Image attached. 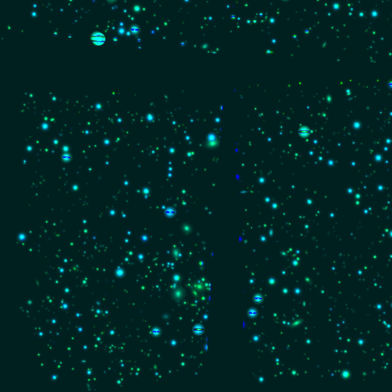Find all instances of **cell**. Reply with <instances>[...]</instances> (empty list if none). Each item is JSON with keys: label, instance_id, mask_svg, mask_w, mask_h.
Returning a JSON list of instances; mask_svg holds the SVG:
<instances>
[{"label": "cell", "instance_id": "1", "mask_svg": "<svg viewBox=\"0 0 392 392\" xmlns=\"http://www.w3.org/2000/svg\"><path fill=\"white\" fill-rule=\"evenodd\" d=\"M91 41L95 45H103L105 42L106 38L103 34L100 33V32H96V33H93L91 35Z\"/></svg>", "mask_w": 392, "mask_h": 392}, {"label": "cell", "instance_id": "2", "mask_svg": "<svg viewBox=\"0 0 392 392\" xmlns=\"http://www.w3.org/2000/svg\"><path fill=\"white\" fill-rule=\"evenodd\" d=\"M131 32H133V33H134V34L138 33V32H139V28H138V27H137V28H134V29H133V28H131Z\"/></svg>", "mask_w": 392, "mask_h": 392}]
</instances>
